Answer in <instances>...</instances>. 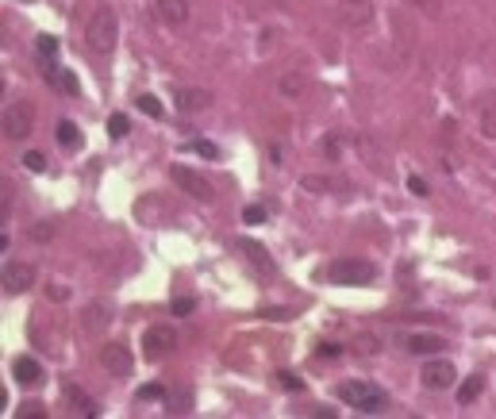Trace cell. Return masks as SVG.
Wrapping results in <instances>:
<instances>
[{
    "label": "cell",
    "mask_w": 496,
    "mask_h": 419,
    "mask_svg": "<svg viewBox=\"0 0 496 419\" xmlns=\"http://www.w3.org/2000/svg\"><path fill=\"white\" fill-rule=\"evenodd\" d=\"M116 39H119V20L112 8H97L93 12V20L85 27V43L93 54H112L116 50Z\"/></svg>",
    "instance_id": "obj_1"
},
{
    "label": "cell",
    "mask_w": 496,
    "mask_h": 419,
    "mask_svg": "<svg viewBox=\"0 0 496 419\" xmlns=\"http://www.w3.org/2000/svg\"><path fill=\"white\" fill-rule=\"evenodd\" d=\"M339 396L346 400L351 408L366 411V416H370V411H385V408H389V396H385L381 389H373V385H362V381H346V385L339 389Z\"/></svg>",
    "instance_id": "obj_2"
},
{
    "label": "cell",
    "mask_w": 496,
    "mask_h": 419,
    "mask_svg": "<svg viewBox=\"0 0 496 419\" xmlns=\"http://www.w3.org/2000/svg\"><path fill=\"white\" fill-rule=\"evenodd\" d=\"M373 262H362V258H342V262H331L327 277L335 285H370L373 281Z\"/></svg>",
    "instance_id": "obj_3"
},
{
    "label": "cell",
    "mask_w": 496,
    "mask_h": 419,
    "mask_svg": "<svg viewBox=\"0 0 496 419\" xmlns=\"http://www.w3.org/2000/svg\"><path fill=\"white\" fill-rule=\"evenodd\" d=\"M35 131V112H31L23 100H12L4 108V135L8 139H27Z\"/></svg>",
    "instance_id": "obj_4"
},
{
    "label": "cell",
    "mask_w": 496,
    "mask_h": 419,
    "mask_svg": "<svg viewBox=\"0 0 496 419\" xmlns=\"http://www.w3.org/2000/svg\"><path fill=\"white\" fill-rule=\"evenodd\" d=\"M143 346H146V358H165V354L177 350V331L169 323H154V327H146Z\"/></svg>",
    "instance_id": "obj_5"
},
{
    "label": "cell",
    "mask_w": 496,
    "mask_h": 419,
    "mask_svg": "<svg viewBox=\"0 0 496 419\" xmlns=\"http://www.w3.org/2000/svg\"><path fill=\"white\" fill-rule=\"evenodd\" d=\"M100 366H104L112 377H131L135 358H131V350H127L123 342H104V346H100Z\"/></svg>",
    "instance_id": "obj_6"
},
{
    "label": "cell",
    "mask_w": 496,
    "mask_h": 419,
    "mask_svg": "<svg viewBox=\"0 0 496 419\" xmlns=\"http://www.w3.org/2000/svg\"><path fill=\"white\" fill-rule=\"evenodd\" d=\"M373 0H339V20L354 31H366L373 23Z\"/></svg>",
    "instance_id": "obj_7"
},
{
    "label": "cell",
    "mask_w": 496,
    "mask_h": 419,
    "mask_svg": "<svg viewBox=\"0 0 496 419\" xmlns=\"http://www.w3.org/2000/svg\"><path fill=\"white\" fill-rule=\"evenodd\" d=\"M235 246H239V254L246 258V265H250L254 273H262V277H273V273H277V262L270 258V250H265L262 243H254V239H239Z\"/></svg>",
    "instance_id": "obj_8"
},
{
    "label": "cell",
    "mask_w": 496,
    "mask_h": 419,
    "mask_svg": "<svg viewBox=\"0 0 496 419\" xmlns=\"http://www.w3.org/2000/svg\"><path fill=\"white\" fill-rule=\"evenodd\" d=\"M31 285H35V265L31 262H4V289L12 296L27 293Z\"/></svg>",
    "instance_id": "obj_9"
},
{
    "label": "cell",
    "mask_w": 496,
    "mask_h": 419,
    "mask_svg": "<svg viewBox=\"0 0 496 419\" xmlns=\"http://www.w3.org/2000/svg\"><path fill=\"white\" fill-rule=\"evenodd\" d=\"M174 181L185 189L189 196H196V200H212V181H208L204 173H196V169H189V166H174Z\"/></svg>",
    "instance_id": "obj_10"
},
{
    "label": "cell",
    "mask_w": 496,
    "mask_h": 419,
    "mask_svg": "<svg viewBox=\"0 0 496 419\" xmlns=\"http://www.w3.org/2000/svg\"><path fill=\"white\" fill-rule=\"evenodd\" d=\"M423 389H450L454 385V377H458V370H454V361H447V358H435V361H427L423 366Z\"/></svg>",
    "instance_id": "obj_11"
},
{
    "label": "cell",
    "mask_w": 496,
    "mask_h": 419,
    "mask_svg": "<svg viewBox=\"0 0 496 419\" xmlns=\"http://www.w3.org/2000/svg\"><path fill=\"white\" fill-rule=\"evenodd\" d=\"M154 12H158V20L169 23V27L189 23V0H154Z\"/></svg>",
    "instance_id": "obj_12"
},
{
    "label": "cell",
    "mask_w": 496,
    "mask_h": 419,
    "mask_svg": "<svg viewBox=\"0 0 496 419\" xmlns=\"http://www.w3.org/2000/svg\"><path fill=\"white\" fill-rule=\"evenodd\" d=\"M62 400H66V404L78 411V416H97V400L88 396L81 385H73V381H69V385H62Z\"/></svg>",
    "instance_id": "obj_13"
},
{
    "label": "cell",
    "mask_w": 496,
    "mask_h": 419,
    "mask_svg": "<svg viewBox=\"0 0 496 419\" xmlns=\"http://www.w3.org/2000/svg\"><path fill=\"white\" fill-rule=\"evenodd\" d=\"M12 377L20 381L23 389H31V385H39L43 381V366L31 358V354H20V358L12 361Z\"/></svg>",
    "instance_id": "obj_14"
},
{
    "label": "cell",
    "mask_w": 496,
    "mask_h": 419,
    "mask_svg": "<svg viewBox=\"0 0 496 419\" xmlns=\"http://www.w3.org/2000/svg\"><path fill=\"white\" fill-rule=\"evenodd\" d=\"M177 108L181 112H208L212 108V93L208 88H181L177 93Z\"/></svg>",
    "instance_id": "obj_15"
},
{
    "label": "cell",
    "mask_w": 496,
    "mask_h": 419,
    "mask_svg": "<svg viewBox=\"0 0 496 419\" xmlns=\"http://www.w3.org/2000/svg\"><path fill=\"white\" fill-rule=\"evenodd\" d=\"M47 77H50V85L58 88V93H69V97H78L81 93L78 77H73L69 69H62V66H47Z\"/></svg>",
    "instance_id": "obj_16"
},
{
    "label": "cell",
    "mask_w": 496,
    "mask_h": 419,
    "mask_svg": "<svg viewBox=\"0 0 496 419\" xmlns=\"http://www.w3.org/2000/svg\"><path fill=\"white\" fill-rule=\"evenodd\" d=\"M404 346H408L412 354H438L442 350V339H438V335H408Z\"/></svg>",
    "instance_id": "obj_17"
},
{
    "label": "cell",
    "mask_w": 496,
    "mask_h": 419,
    "mask_svg": "<svg viewBox=\"0 0 496 419\" xmlns=\"http://www.w3.org/2000/svg\"><path fill=\"white\" fill-rule=\"evenodd\" d=\"M58 143H62V150H81V131L73 119H62L58 123Z\"/></svg>",
    "instance_id": "obj_18"
},
{
    "label": "cell",
    "mask_w": 496,
    "mask_h": 419,
    "mask_svg": "<svg viewBox=\"0 0 496 419\" xmlns=\"http://www.w3.org/2000/svg\"><path fill=\"white\" fill-rule=\"evenodd\" d=\"M108 320H112V315H108V304H88L85 308V327L88 331H104Z\"/></svg>",
    "instance_id": "obj_19"
},
{
    "label": "cell",
    "mask_w": 496,
    "mask_h": 419,
    "mask_svg": "<svg viewBox=\"0 0 496 419\" xmlns=\"http://www.w3.org/2000/svg\"><path fill=\"white\" fill-rule=\"evenodd\" d=\"M481 389H485V377H469L466 385L458 389V400H462V404H469V400H477V396H481Z\"/></svg>",
    "instance_id": "obj_20"
},
{
    "label": "cell",
    "mask_w": 496,
    "mask_h": 419,
    "mask_svg": "<svg viewBox=\"0 0 496 419\" xmlns=\"http://www.w3.org/2000/svg\"><path fill=\"white\" fill-rule=\"evenodd\" d=\"M23 166H27L31 173H43V169H47V154H43V150H27V154H23Z\"/></svg>",
    "instance_id": "obj_21"
},
{
    "label": "cell",
    "mask_w": 496,
    "mask_h": 419,
    "mask_svg": "<svg viewBox=\"0 0 496 419\" xmlns=\"http://www.w3.org/2000/svg\"><path fill=\"white\" fill-rule=\"evenodd\" d=\"M127 131H131V123H127V116H119V112H116V116L108 119V135H112V139H123Z\"/></svg>",
    "instance_id": "obj_22"
},
{
    "label": "cell",
    "mask_w": 496,
    "mask_h": 419,
    "mask_svg": "<svg viewBox=\"0 0 496 419\" xmlns=\"http://www.w3.org/2000/svg\"><path fill=\"white\" fill-rule=\"evenodd\" d=\"M281 93H285V97H300V93H304V77H296V73L281 77Z\"/></svg>",
    "instance_id": "obj_23"
},
{
    "label": "cell",
    "mask_w": 496,
    "mask_h": 419,
    "mask_svg": "<svg viewBox=\"0 0 496 419\" xmlns=\"http://www.w3.org/2000/svg\"><path fill=\"white\" fill-rule=\"evenodd\" d=\"M416 12H423V16H438L442 12V0H408Z\"/></svg>",
    "instance_id": "obj_24"
},
{
    "label": "cell",
    "mask_w": 496,
    "mask_h": 419,
    "mask_svg": "<svg viewBox=\"0 0 496 419\" xmlns=\"http://www.w3.org/2000/svg\"><path fill=\"white\" fill-rule=\"evenodd\" d=\"M16 416H20V419H43V416H47V408H43V404H31V400H27V404H20V408H16Z\"/></svg>",
    "instance_id": "obj_25"
},
{
    "label": "cell",
    "mask_w": 496,
    "mask_h": 419,
    "mask_svg": "<svg viewBox=\"0 0 496 419\" xmlns=\"http://www.w3.org/2000/svg\"><path fill=\"white\" fill-rule=\"evenodd\" d=\"M139 108H143L146 116H162V100L150 97V93H143V97H139Z\"/></svg>",
    "instance_id": "obj_26"
},
{
    "label": "cell",
    "mask_w": 496,
    "mask_h": 419,
    "mask_svg": "<svg viewBox=\"0 0 496 419\" xmlns=\"http://www.w3.org/2000/svg\"><path fill=\"white\" fill-rule=\"evenodd\" d=\"M169 308H174V315H189L196 308V300L193 296H174V304H169Z\"/></svg>",
    "instance_id": "obj_27"
},
{
    "label": "cell",
    "mask_w": 496,
    "mask_h": 419,
    "mask_svg": "<svg viewBox=\"0 0 496 419\" xmlns=\"http://www.w3.org/2000/svg\"><path fill=\"white\" fill-rule=\"evenodd\" d=\"M54 50H58V39H54V35H39V54L43 58H54Z\"/></svg>",
    "instance_id": "obj_28"
},
{
    "label": "cell",
    "mask_w": 496,
    "mask_h": 419,
    "mask_svg": "<svg viewBox=\"0 0 496 419\" xmlns=\"http://www.w3.org/2000/svg\"><path fill=\"white\" fill-rule=\"evenodd\" d=\"M262 219H265V208H262V204L243 208V224H262Z\"/></svg>",
    "instance_id": "obj_29"
},
{
    "label": "cell",
    "mask_w": 496,
    "mask_h": 419,
    "mask_svg": "<svg viewBox=\"0 0 496 419\" xmlns=\"http://www.w3.org/2000/svg\"><path fill=\"white\" fill-rule=\"evenodd\" d=\"M47 296L50 300H69V285H58V281L47 285Z\"/></svg>",
    "instance_id": "obj_30"
},
{
    "label": "cell",
    "mask_w": 496,
    "mask_h": 419,
    "mask_svg": "<svg viewBox=\"0 0 496 419\" xmlns=\"http://www.w3.org/2000/svg\"><path fill=\"white\" fill-rule=\"evenodd\" d=\"M277 385H285V389H292V392H300V377H296V373H277Z\"/></svg>",
    "instance_id": "obj_31"
},
{
    "label": "cell",
    "mask_w": 496,
    "mask_h": 419,
    "mask_svg": "<svg viewBox=\"0 0 496 419\" xmlns=\"http://www.w3.org/2000/svg\"><path fill=\"white\" fill-rule=\"evenodd\" d=\"M139 396H143V400H162L165 389H162V385H143V389H139Z\"/></svg>",
    "instance_id": "obj_32"
},
{
    "label": "cell",
    "mask_w": 496,
    "mask_h": 419,
    "mask_svg": "<svg viewBox=\"0 0 496 419\" xmlns=\"http://www.w3.org/2000/svg\"><path fill=\"white\" fill-rule=\"evenodd\" d=\"M481 127H485V135H488V139H496V112H493V108H488V112H485V119H481Z\"/></svg>",
    "instance_id": "obj_33"
},
{
    "label": "cell",
    "mask_w": 496,
    "mask_h": 419,
    "mask_svg": "<svg viewBox=\"0 0 496 419\" xmlns=\"http://www.w3.org/2000/svg\"><path fill=\"white\" fill-rule=\"evenodd\" d=\"M193 150H196V154H204V158H215V154H220V150H215L212 143H204V139H196V143H193Z\"/></svg>",
    "instance_id": "obj_34"
},
{
    "label": "cell",
    "mask_w": 496,
    "mask_h": 419,
    "mask_svg": "<svg viewBox=\"0 0 496 419\" xmlns=\"http://www.w3.org/2000/svg\"><path fill=\"white\" fill-rule=\"evenodd\" d=\"M262 320H292V312H285V308H265Z\"/></svg>",
    "instance_id": "obj_35"
},
{
    "label": "cell",
    "mask_w": 496,
    "mask_h": 419,
    "mask_svg": "<svg viewBox=\"0 0 496 419\" xmlns=\"http://www.w3.org/2000/svg\"><path fill=\"white\" fill-rule=\"evenodd\" d=\"M54 235V227L50 224H43V227H31V239H50Z\"/></svg>",
    "instance_id": "obj_36"
},
{
    "label": "cell",
    "mask_w": 496,
    "mask_h": 419,
    "mask_svg": "<svg viewBox=\"0 0 496 419\" xmlns=\"http://www.w3.org/2000/svg\"><path fill=\"white\" fill-rule=\"evenodd\" d=\"M408 189L416 196H427V185H423V181H419V177H408Z\"/></svg>",
    "instance_id": "obj_37"
},
{
    "label": "cell",
    "mask_w": 496,
    "mask_h": 419,
    "mask_svg": "<svg viewBox=\"0 0 496 419\" xmlns=\"http://www.w3.org/2000/svg\"><path fill=\"white\" fill-rule=\"evenodd\" d=\"M320 354H323V358H335V354H339V346H335V342H323Z\"/></svg>",
    "instance_id": "obj_38"
}]
</instances>
